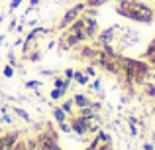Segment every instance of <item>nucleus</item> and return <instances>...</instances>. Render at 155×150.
I'll return each instance as SVG.
<instances>
[{"instance_id": "f257e3e1", "label": "nucleus", "mask_w": 155, "mask_h": 150, "mask_svg": "<svg viewBox=\"0 0 155 150\" xmlns=\"http://www.w3.org/2000/svg\"><path fill=\"white\" fill-rule=\"evenodd\" d=\"M116 12L120 16L134 22H141V24H149L155 18L153 10L143 2H137V0H120L116 6Z\"/></svg>"}, {"instance_id": "f03ea898", "label": "nucleus", "mask_w": 155, "mask_h": 150, "mask_svg": "<svg viewBox=\"0 0 155 150\" xmlns=\"http://www.w3.org/2000/svg\"><path fill=\"white\" fill-rule=\"evenodd\" d=\"M84 8H87V4H84V2H81V4H75L73 8H69V10L63 14V18L59 20V24H57V30H59V32L67 30V28L71 26V24L75 22L77 18H81V16H83Z\"/></svg>"}, {"instance_id": "7ed1b4c3", "label": "nucleus", "mask_w": 155, "mask_h": 150, "mask_svg": "<svg viewBox=\"0 0 155 150\" xmlns=\"http://www.w3.org/2000/svg\"><path fill=\"white\" fill-rule=\"evenodd\" d=\"M71 131L75 132V134H87L88 128H87V120H84V117H75V119H71Z\"/></svg>"}, {"instance_id": "20e7f679", "label": "nucleus", "mask_w": 155, "mask_h": 150, "mask_svg": "<svg viewBox=\"0 0 155 150\" xmlns=\"http://www.w3.org/2000/svg\"><path fill=\"white\" fill-rule=\"evenodd\" d=\"M2 142H4V150H14L16 142H18V132H8V134H2Z\"/></svg>"}, {"instance_id": "39448f33", "label": "nucleus", "mask_w": 155, "mask_h": 150, "mask_svg": "<svg viewBox=\"0 0 155 150\" xmlns=\"http://www.w3.org/2000/svg\"><path fill=\"white\" fill-rule=\"evenodd\" d=\"M73 103H75V107H77V109H83V107H91L92 101L88 99L87 95H81V93H77V95L73 97Z\"/></svg>"}, {"instance_id": "423d86ee", "label": "nucleus", "mask_w": 155, "mask_h": 150, "mask_svg": "<svg viewBox=\"0 0 155 150\" xmlns=\"http://www.w3.org/2000/svg\"><path fill=\"white\" fill-rule=\"evenodd\" d=\"M114 32H116V28H106L104 32H100L98 40H100V44H102V46H106V44H110L114 40Z\"/></svg>"}, {"instance_id": "0eeeda50", "label": "nucleus", "mask_w": 155, "mask_h": 150, "mask_svg": "<svg viewBox=\"0 0 155 150\" xmlns=\"http://www.w3.org/2000/svg\"><path fill=\"white\" fill-rule=\"evenodd\" d=\"M51 113H53V119H55L57 123H65V120H67V113L61 107H51Z\"/></svg>"}, {"instance_id": "6e6552de", "label": "nucleus", "mask_w": 155, "mask_h": 150, "mask_svg": "<svg viewBox=\"0 0 155 150\" xmlns=\"http://www.w3.org/2000/svg\"><path fill=\"white\" fill-rule=\"evenodd\" d=\"M53 85H55L57 89H61V91L67 93V91H69V85H71V81H67L65 77H55V79H53Z\"/></svg>"}, {"instance_id": "1a4fd4ad", "label": "nucleus", "mask_w": 155, "mask_h": 150, "mask_svg": "<svg viewBox=\"0 0 155 150\" xmlns=\"http://www.w3.org/2000/svg\"><path fill=\"white\" fill-rule=\"evenodd\" d=\"M12 111H14V115H18L20 117V119H22V120H26V123H30V113H28V111H24V109L22 107H12Z\"/></svg>"}, {"instance_id": "9d476101", "label": "nucleus", "mask_w": 155, "mask_h": 150, "mask_svg": "<svg viewBox=\"0 0 155 150\" xmlns=\"http://www.w3.org/2000/svg\"><path fill=\"white\" fill-rule=\"evenodd\" d=\"M73 81H77L79 85H88V75H87V73H81V71H75Z\"/></svg>"}, {"instance_id": "9b49d317", "label": "nucleus", "mask_w": 155, "mask_h": 150, "mask_svg": "<svg viewBox=\"0 0 155 150\" xmlns=\"http://www.w3.org/2000/svg\"><path fill=\"white\" fill-rule=\"evenodd\" d=\"M67 95L65 91H61V89H57V87H53L51 91H49V99H53V101H59V99H63V97Z\"/></svg>"}, {"instance_id": "f8f14e48", "label": "nucleus", "mask_w": 155, "mask_h": 150, "mask_svg": "<svg viewBox=\"0 0 155 150\" xmlns=\"http://www.w3.org/2000/svg\"><path fill=\"white\" fill-rule=\"evenodd\" d=\"M39 87H43L41 81H26V89H31V91H39Z\"/></svg>"}, {"instance_id": "ddd939ff", "label": "nucleus", "mask_w": 155, "mask_h": 150, "mask_svg": "<svg viewBox=\"0 0 155 150\" xmlns=\"http://www.w3.org/2000/svg\"><path fill=\"white\" fill-rule=\"evenodd\" d=\"M73 107H75V103H73V99H69V101H65L63 105H61V109H63L67 115H73Z\"/></svg>"}, {"instance_id": "4468645a", "label": "nucleus", "mask_w": 155, "mask_h": 150, "mask_svg": "<svg viewBox=\"0 0 155 150\" xmlns=\"http://www.w3.org/2000/svg\"><path fill=\"white\" fill-rule=\"evenodd\" d=\"M26 58H28V59H30V61H39V59H41V51H39V50H35V51H34V50H31V51H30V54H28V55H26Z\"/></svg>"}, {"instance_id": "2eb2a0df", "label": "nucleus", "mask_w": 155, "mask_h": 150, "mask_svg": "<svg viewBox=\"0 0 155 150\" xmlns=\"http://www.w3.org/2000/svg\"><path fill=\"white\" fill-rule=\"evenodd\" d=\"M2 75L8 77V79H12V77H14V67H12L10 63H8V65H4L2 67Z\"/></svg>"}, {"instance_id": "dca6fc26", "label": "nucleus", "mask_w": 155, "mask_h": 150, "mask_svg": "<svg viewBox=\"0 0 155 150\" xmlns=\"http://www.w3.org/2000/svg\"><path fill=\"white\" fill-rule=\"evenodd\" d=\"M104 2H106V0H84V4L91 6V8H98V6H102Z\"/></svg>"}, {"instance_id": "f3484780", "label": "nucleus", "mask_w": 155, "mask_h": 150, "mask_svg": "<svg viewBox=\"0 0 155 150\" xmlns=\"http://www.w3.org/2000/svg\"><path fill=\"white\" fill-rule=\"evenodd\" d=\"M59 128H61L63 132H73V131H71V123H67V120H65V123H59Z\"/></svg>"}, {"instance_id": "a211bd4d", "label": "nucleus", "mask_w": 155, "mask_h": 150, "mask_svg": "<svg viewBox=\"0 0 155 150\" xmlns=\"http://www.w3.org/2000/svg\"><path fill=\"white\" fill-rule=\"evenodd\" d=\"M73 75H75V69H71V67L65 69V79H67V81H73Z\"/></svg>"}, {"instance_id": "6ab92c4d", "label": "nucleus", "mask_w": 155, "mask_h": 150, "mask_svg": "<svg viewBox=\"0 0 155 150\" xmlns=\"http://www.w3.org/2000/svg\"><path fill=\"white\" fill-rule=\"evenodd\" d=\"M8 61H10L12 67H18V61H16V58H14V54H12V51L8 54Z\"/></svg>"}, {"instance_id": "aec40b11", "label": "nucleus", "mask_w": 155, "mask_h": 150, "mask_svg": "<svg viewBox=\"0 0 155 150\" xmlns=\"http://www.w3.org/2000/svg\"><path fill=\"white\" fill-rule=\"evenodd\" d=\"M22 2H24V0H12V2H10V12H14L16 8H18L20 4H22Z\"/></svg>"}, {"instance_id": "412c9836", "label": "nucleus", "mask_w": 155, "mask_h": 150, "mask_svg": "<svg viewBox=\"0 0 155 150\" xmlns=\"http://www.w3.org/2000/svg\"><path fill=\"white\" fill-rule=\"evenodd\" d=\"M91 89H92V91H100V79H94V81H92V83H91Z\"/></svg>"}, {"instance_id": "4be33fe9", "label": "nucleus", "mask_w": 155, "mask_h": 150, "mask_svg": "<svg viewBox=\"0 0 155 150\" xmlns=\"http://www.w3.org/2000/svg\"><path fill=\"white\" fill-rule=\"evenodd\" d=\"M84 73H87L88 77H94V75H96V69H94V67H92V65H88L87 69H84Z\"/></svg>"}, {"instance_id": "5701e85b", "label": "nucleus", "mask_w": 155, "mask_h": 150, "mask_svg": "<svg viewBox=\"0 0 155 150\" xmlns=\"http://www.w3.org/2000/svg\"><path fill=\"white\" fill-rule=\"evenodd\" d=\"M14 150H30L26 146V142H16V146H14Z\"/></svg>"}, {"instance_id": "b1692460", "label": "nucleus", "mask_w": 155, "mask_h": 150, "mask_svg": "<svg viewBox=\"0 0 155 150\" xmlns=\"http://www.w3.org/2000/svg\"><path fill=\"white\" fill-rule=\"evenodd\" d=\"M39 73H41V75H55V71H51V69H41V71H39Z\"/></svg>"}, {"instance_id": "393cba45", "label": "nucleus", "mask_w": 155, "mask_h": 150, "mask_svg": "<svg viewBox=\"0 0 155 150\" xmlns=\"http://www.w3.org/2000/svg\"><path fill=\"white\" fill-rule=\"evenodd\" d=\"M16 24H18V22H16V20H12L10 26H8V32H14V30H16Z\"/></svg>"}, {"instance_id": "a878e982", "label": "nucleus", "mask_w": 155, "mask_h": 150, "mask_svg": "<svg viewBox=\"0 0 155 150\" xmlns=\"http://www.w3.org/2000/svg\"><path fill=\"white\" fill-rule=\"evenodd\" d=\"M145 91H147V95H155V87H153V85H147Z\"/></svg>"}, {"instance_id": "bb28decb", "label": "nucleus", "mask_w": 155, "mask_h": 150, "mask_svg": "<svg viewBox=\"0 0 155 150\" xmlns=\"http://www.w3.org/2000/svg\"><path fill=\"white\" fill-rule=\"evenodd\" d=\"M22 44H24V40H22V38H18V40H16V42H14V47H18V46H22Z\"/></svg>"}, {"instance_id": "cd10ccee", "label": "nucleus", "mask_w": 155, "mask_h": 150, "mask_svg": "<svg viewBox=\"0 0 155 150\" xmlns=\"http://www.w3.org/2000/svg\"><path fill=\"white\" fill-rule=\"evenodd\" d=\"M38 4H39V0H30V6H34V8H35Z\"/></svg>"}, {"instance_id": "c85d7f7f", "label": "nucleus", "mask_w": 155, "mask_h": 150, "mask_svg": "<svg viewBox=\"0 0 155 150\" xmlns=\"http://www.w3.org/2000/svg\"><path fill=\"white\" fill-rule=\"evenodd\" d=\"M143 150H153V146H151V144H145V146H143Z\"/></svg>"}, {"instance_id": "c756f323", "label": "nucleus", "mask_w": 155, "mask_h": 150, "mask_svg": "<svg viewBox=\"0 0 155 150\" xmlns=\"http://www.w3.org/2000/svg\"><path fill=\"white\" fill-rule=\"evenodd\" d=\"M0 150H4V142H2V136H0Z\"/></svg>"}, {"instance_id": "7c9ffc66", "label": "nucleus", "mask_w": 155, "mask_h": 150, "mask_svg": "<svg viewBox=\"0 0 155 150\" xmlns=\"http://www.w3.org/2000/svg\"><path fill=\"white\" fill-rule=\"evenodd\" d=\"M4 42V36H0V44H2Z\"/></svg>"}]
</instances>
